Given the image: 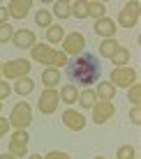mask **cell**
Masks as SVG:
<instances>
[{"mask_svg": "<svg viewBox=\"0 0 141 159\" xmlns=\"http://www.w3.org/2000/svg\"><path fill=\"white\" fill-rule=\"evenodd\" d=\"M95 95H97L100 102H111L113 95H116V88L111 85V81H100L97 88H95Z\"/></svg>", "mask_w": 141, "mask_h": 159, "instance_id": "cell-14", "label": "cell"}, {"mask_svg": "<svg viewBox=\"0 0 141 159\" xmlns=\"http://www.w3.org/2000/svg\"><path fill=\"white\" fill-rule=\"evenodd\" d=\"M9 155H14L16 159H19V157H26V155H28V145L19 143V141H9Z\"/></svg>", "mask_w": 141, "mask_h": 159, "instance_id": "cell-26", "label": "cell"}, {"mask_svg": "<svg viewBox=\"0 0 141 159\" xmlns=\"http://www.w3.org/2000/svg\"><path fill=\"white\" fill-rule=\"evenodd\" d=\"M9 95H12V85H9L7 81H2V79H0V102H2V99H7Z\"/></svg>", "mask_w": 141, "mask_h": 159, "instance_id": "cell-32", "label": "cell"}, {"mask_svg": "<svg viewBox=\"0 0 141 159\" xmlns=\"http://www.w3.org/2000/svg\"><path fill=\"white\" fill-rule=\"evenodd\" d=\"M137 157V150L132 145H120L116 150V159H134Z\"/></svg>", "mask_w": 141, "mask_h": 159, "instance_id": "cell-28", "label": "cell"}, {"mask_svg": "<svg viewBox=\"0 0 141 159\" xmlns=\"http://www.w3.org/2000/svg\"><path fill=\"white\" fill-rule=\"evenodd\" d=\"M58 97H60L65 104H77V99H79V90H77L74 85H63L60 92H58Z\"/></svg>", "mask_w": 141, "mask_h": 159, "instance_id": "cell-18", "label": "cell"}, {"mask_svg": "<svg viewBox=\"0 0 141 159\" xmlns=\"http://www.w3.org/2000/svg\"><path fill=\"white\" fill-rule=\"evenodd\" d=\"M7 120H9V127L28 129L30 122H32V108H30V104H26V102L14 104V108H12V113H9Z\"/></svg>", "mask_w": 141, "mask_h": 159, "instance_id": "cell-3", "label": "cell"}, {"mask_svg": "<svg viewBox=\"0 0 141 159\" xmlns=\"http://www.w3.org/2000/svg\"><path fill=\"white\" fill-rule=\"evenodd\" d=\"M120 46L116 39H102V44H100V56L102 58H111L113 53H116V48Z\"/></svg>", "mask_w": 141, "mask_h": 159, "instance_id": "cell-22", "label": "cell"}, {"mask_svg": "<svg viewBox=\"0 0 141 159\" xmlns=\"http://www.w3.org/2000/svg\"><path fill=\"white\" fill-rule=\"evenodd\" d=\"M86 48V37L81 35V32H69V35H65L63 39V53L65 56H81Z\"/></svg>", "mask_w": 141, "mask_h": 159, "instance_id": "cell-6", "label": "cell"}, {"mask_svg": "<svg viewBox=\"0 0 141 159\" xmlns=\"http://www.w3.org/2000/svg\"><path fill=\"white\" fill-rule=\"evenodd\" d=\"M46 39L51 44H60L65 39V28H60V25H51V28L46 30Z\"/></svg>", "mask_w": 141, "mask_h": 159, "instance_id": "cell-24", "label": "cell"}, {"mask_svg": "<svg viewBox=\"0 0 141 159\" xmlns=\"http://www.w3.org/2000/svg\"><path fill=\"white\" fill-rule=\"evenodd\" d=\"M127 99L132 102V106H141V85L134 83L132 88H127Z\"/></svg>", "mask_w": 141, "mask_h": 159, "instance_id": "cell-27", "label": "cell"}, {"mask_svg": "<svg viewBox=\"0 0 141 159\" xmlns=\"http://www.w3.org/2000/svg\"><path fill=\"white\" fill-rule=\"evenodd\" d=\"M113 113H116V108H113L111 102H95V106H93V122L95 125H106L113 118Z\"/></svg>", "mask_w": 141, "mask_h": 159, "instance_id": "cell-9", "label": "cell"}, {"mask_svg": "<svg viewBox=\"0 0 141 159\" xmlns=\"http://www.w3.org/2000/svg\"><path fill=\"white\" fill-rule=\"evenodd\" d=\"M30 9H32L30 0H12V2L7 5V12H9V16H14V19H26Z\"/></svg>", "mask_w": 141, "mask_h": 159, "instance_id": "cell-12", "label": "cell"}, {"mask_svg": "<svg viewBox=\"0 0 141 159\" xmlns=\"http://www.w3.org/2000/svg\"><path fill=\"white\" fill-rule=\"evenodd\" d=\"M12 141H19V143H23V145H28V141H30V136H28V131L26 129H16L14 134H12Z\"/></svg>", "mask_w": 141, "mask_h": 159, "instance_id": "cell-30", "label": "cell"}, {"mask_svg": "<svg viewBox=\"0 0 141 159\" xmlns=\"http://www.w3.org/2000/svg\"><path fill=\"white\" fill-rule=\"evenodd\" d=\"M95 159H106V157H102V155H97V157H95Z\"/></svg>", "mask_w": 141, "mask_h": 159, "instance_id": "cell-38", "label": "cell"}, {"mask_svg": "<svg viewBox=\"0 0 141 159\" xmlns=\"http://www.w3.org/2000/svg\"><path fill=\"white\" fill-rule=\"evenodd\" d=\"M109 60L113 62V67H127V62H129V48L118 46V48H116V53H113Z\"/></svg>", "mask_w": 141, "mask_h": 159, "instance_id": "cell-17", "label": "cell"}, {"mask_svg": "<svg viewBox=\"0 0 141 159\" xmlns=\"http://www.w3.org/2000/svg\"><path fill=\"white\" fill-rule=\"evenodd\" d=\"M60 72H58L56 67H46L44 72H42V83H44L46 88H53V90H56V85L60 83Z\"/></svg>", "mask_w": 141, "mask_h": 159, "instance_id": "cell-15", "label": "cell"}, {"mask_svg": "<svg viewBox=\"0 0 141 159\" xmlns=\"http://www.w3.org/2000/svg\"><path fill=\"white\" fill-rule=\"evenodd\" d=\"M69 79V85H95L100 83L102 79V65H100V58L95 53H88L83 51L81 56H77L74 60L67 62V69H65Z\"/></svg>", "mask_w": 141, "mask_h": 159, "instance_id": "cell-1", "label": "cell"}, {"mask_svg": "<svg viewBox=\"0 0 141 159\" xmlns=\"http://www.w3.org/2000/svg\"><path fill=\"white\" fill-rule=\"evenodd\" d=\"M44 159H69V155L67 152H60V150H51Z\"/></svg>", "mask_w": 141, "mask_h": 159, "instance_id": "cell-33", "label": "cell"}, {"mask_svg": "<svg viewBox=\"0 0 141 159\" xmlns=\"http://www.w3.org/2000/svg\"><path fill=\"white\" fill-rule=\"evenodd\" d=\"M28 159H44L42 155H28Z\"/></svg>", "mask_w": 141, "mask_h": 159, "instance_id": "cell-37", "label": "cell"}, {"mask_svg": "<svg viewBox=\"0 0 141 159\" xmlns=\"http://www.w3.org/2000/svg\"><path fill=\"white\" fill-rule=\"evenodd\" d=\"M0 159H16L14 155H9V152H5V155H0Z\"/></svg>", "mask_w": 141, "mask_h": 159, "instance_id": "cell-36", "label": "cell"}, {"mask_svg": "<svg viewBox=\"0 0 141 159\" xmlns=\"http://www.w3.org/2000/svg\"><path fill=\"white\" fill-rule=\"evenodd\" d=\"M51 14H56L58 19H67V16H72V14H69V2H67V0H58V2L53 5Z\"/></svg>", "mask_w": 141, "mask_h": 159, "instance_id": "cell-25", "label": "cell"}, {"mask_svg": "<svg viewBox=\"0 0 141 159\" xmlns=\"http://www.w3.org/2000/svg\"><path fill=\"white\" fill-rule=\"evenodd\" d=\"M63 122H65V127L72 129V131H81L86 127V118L81 116V113H77L74 108H67V111L63 113Z\"/></svg>", "mask_w": 141, "mask_h": 159, "instance_id": "cell-11", "label": "cell"}, {"mask_svg": "<svg viewBox=\"0 0 141 159\" xmlns=\"http://www.w3.org/2000/svg\"><path fill=\"white\" fill-rule=\"evenodd\" d=\"M51 16H53L51 9H40V12H35V23L40 25V28H46V30H49V28L53 25V23H51Z\"/></svg>", "mask_w": 141, "mask_h": 159, "instance_id": "cell-21", "label": "cell"}, {"mask_svg": "<svg viewBox=\"0 0 141 159\" xmlns=\"http://www.w3.org/2000/svg\"><path fill=\"white\" fill-rule=\"evenodd\" d=\"M12 44L16 48H32L35 44V32L28 30V28H21V30H14V37H12Z\"/></svg>", "mask_w": 141, "mask_h": 159, "instance_id": "cell-10", "label": "cell"}, {"mask_svg": "<svg viewBox=\"0 0 141 159\" xmlns=\"http://www.w3.org/2000/svg\"><path fill=\"white\" fill-rule=\"evenodd\" d=\"M134 83H137V69L134 67H116L111 72L113 88H132Z\"/></svg>", "mask_w": 141, "mask_h": 159, "instance_id": "cell-5", "label": "cell"}, {"mask_svg": "<svg viewBox=\"0 0 141 159\" xmlns=\"http://www.w3.org/2000/svg\"><path fill=\"white\" fill-rule=\"evenodd\" d=\"M86 7H88V16H93L95 21H100V19L106 16V7L102 2H86Z\"/></svg>", "mask_w": 141, "mask_h": 159, "instance_id": "cell-23", "label": "cell"}, {"mask_svg": "<svg viewBox=\"0 0 141 159\" xmlns=\"http://www.w3.org/2000/svg\"><path fill=\"white\" fill-rule=\"evenodd\" d=\"M83 108H93L95 106V102H97V95H95V90H90V88H86V90H81L79 92V99H77Z\"/></svg>", "mask_w": 141, "mask_h": 159, "instance_id": "cell-19", "label": "cell"}, {"mask_svg": "<svg viewBox=\"0 0 141 159\" xmlns=\"http://www.w3.org/2000/svg\"><path fill=\"white\" fill-rule=\"evenodd\" d=\"M0 111H2V102H0Z\"/></svg>", "mask_w": 141, "mask_h": 159, "instance_id": "cell-40", "label": "cell"}, {"mask_svg": "<svg viewBox=\"0 0 141 159\" xmlns=\"http://www.w3.org/2000/svg\"><path fill=\"white\" fill-rule=\"evenodd\" d=\"M129 120H132V125H141V106H132L129 108Z\"/></svg>", "mask_w": 141, "mask_h": 159, "instance_id": "cell-31", "label": "cell"}, {"mask_svg": "<svg viewBox=\"0 0 141 159\" xmlns=\"http://www.w3.org/2000/svg\"><path fill=\"white\" fill-rule=\"evenodd\" d=\"M113 32H116V23H113V19L104 16V19L95 21V35L104 37V39H113Z\"/></svg>", "mask_w": 141, "mask_h": 159, "instance_id": "cell-13", "label": "cell"}, {"mask_svg": "<svg viewBox=\"0 0 141 159\" xmlns=\"http://www.w3.org/2000/svg\"><path fill=\"white\" fill-rule=\"evenodd\" d=\"M12 37H14V28H12V25H9V23L0 25V44L12 42Z\"/></svg>", "mask_w": 141, "mask_h": 159, "instance_id": "cell-29", "label": "cell"}, {"mask_svg": "<svg viewBox=\"0 0 141 159\" xmlns=\"http://www.w3.org/2000/svg\"><path fill=\"white\" fill-rule=\"evenodd\" d=\"M139 9H141L139 2H127L118 14V25H123L125 30H132L139 23Z\"/></svg>", "mask_w": 141, "mask_h": 159, "instance_id": "cell-7", "label": "cell"}, {"mask_svg": "<svg viewBox=\"0 0 141 159\" xmlns=\"http://www.w3.org/2000/svg\"><path fill=\"white\" fill-rule=\"evenodd\" d=\"M69 14H72V16H77L79 21H83V19H88V7H86V2H83V0L69 2Z\"/></svg>", "mask_w": 141, "mask_h": 159, "instance_id": "cell-20", "label": "cell"}, {"mask_svg": "<svg viewBox=\"0 0 141 159\" xmlns=\"http://www.w3.org/2000/svg\"><path fill=\"white\" fill-rule=\"evenodd\" d=\"M7 131H9V120L7 118H0V139H2Z\"/></svg>", "mask_w": 141, "mask_h": 159, "instance_id": "cell-34", "label": "cell"}, {"mask_svg": "<svg viewBox=\"0 0 141 159\" xmlns=\"http://www.w3.org/2000/svg\"><path fill=\"white\" fill-rule=\"evenodd\" d=\"M30 60H23V58H16V60H9V62L2 65V76L5 79H23V76L30 74Z\"/></svg>", "mask_w": 141, "mask_h": 159, "instance_id": "cell-4", "label": "cell"}, {"mask_svg": "<svg viewBox=\"0 0 141 159\" xmlns=\"http://www.w3.org/2000/svg\"><path fill=\"white\" fill-rule=\"evenodd\" d=\"M12 90H14L19 97H26V95H30V92L35 90V83H32V79L23 76V79H16V83H14Z\"/></svg>", "mask_w": 141, "mask_h": 159, "instance_id": "cell-16", "label": "cell"}, {"mask_svg": "<svg viewBox=\"0 0 141 159\" xmlns=\"http://www.w3.org/2000/svg\"><path fill=\"white\" fill-rule=\"evenodd\" d=\"M0 76H2V62H0Z\"/></svg>", "mask_w": 141, "mask_h": 159, "instance_id": "cell-39", "label": "cell"}, {"mask_svg": "<svg viewBox=\"0 0 141 159\" xmlns=\"http://www.w3.org/2000/svg\"><path fill=\"white\" fill-rule=\"evenodd\" d=\"M7 19H9L7 7H2V5H0V25H5V23H7Z\"/></svg>", "mask_w": 141, "mask_h": 159, "instance_id": "cell-35", "label": "cell"}, {"mask_svg": "<svg viewBox=\"0 0 141 159\" xmlns=\"http://www.w3.org/2000/svg\"><path fill=\"white\" fill-rule=\"evenodd\" d=\"M58 90H53V88H44L40 95V102H37V106H40V113H44V116H51V113H56L58 108Z\"/></svg>", "mask_w": 141, "mask_h": 159, "instance_id": "cell-8", "label": "cell"}, {"mask_svg": "<svg viewBox=\"0 0 141 159\" xmlns=\"http://www.w3.org/2000/svg\"><path fill=\"white\" fill-rule=\"evenodd\" d=\"M30 58L35 60V62L40 65H46V67H67V56H65L63 51H58V48H51L49 44H32L30 48Z\"/></svg>", "mask_w": 141, "mask_h": 159, "instance_id": "cell-2", "label": "cell"}]
</instances>
